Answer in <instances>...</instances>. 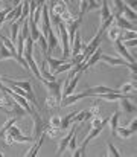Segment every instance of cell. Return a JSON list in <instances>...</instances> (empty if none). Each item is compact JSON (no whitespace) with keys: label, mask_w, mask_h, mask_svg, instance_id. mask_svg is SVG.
I'll return each instance as SVG.
<instances>
[{"label":"cell","mask_w":137,"mask_h":157,"mask_svg":"<svg viewBox=\"0 0 137 157\" xmlns=\"http://www.w3.org/2000/svg\"><path fill=\"white\" fill-rule=\"evenodd\" d=\"M101 61H105L107 64L110 66H122V67H128L131 70L133 75H136L137 69H136V63H128L122 58H116V56H111V55H105V53H101Z\"/></svg>","instance_id":"cell-1"},{"label":"cell","mask_w":137,"mask_h":157,"mask_svg":"<svg viewBox=\"0 0 137 157\" xmlns=\"http://www.w3.org/2000/svg\"><path fill=\"white\" fill-rule=\"evenodd\" d=\"M114 92L120 93L119 89H111V87H107V86H94V87H91V89L84 90L86 96H93V98H97V96H101V95H104V93H114Z\"/></svg>","instance_id":"cell-2"},{"label":"cell","mask_w":137,"mask_h":157,"mask_svg":"<svg viewBox=\"0 0 137 157\" xmlns=\"http://www.w3.org/2000/svg\"><path fill=\"white\" fill-rule=\"evenodd\" d=\"M6 133H8V134H11V136L14 137V142H23V144H26V142H32V140H34V139H32V136H25L15 124H14V125H11V127L8 128V131H6Z\"/></svg>","instance_id":"cell-3"},{"label":"cell","mask_w":137,"mask_h":157,"mask_svg":"<svg viewBox=\"0 0 137 157\" xmlns=\"http://www.w3.org/2000/svg\"><path fill=\"white\" fill-rule=\"evenodd\" d=\"M32 117H34V131H32V134H34V136H32V139H35V140H37V139L44 133L46 122L43 121V117L40 116V113H35Z\"/></svg>","instance_id":"cell-4"},{"label":"cell","mask_w":137,"mask_h":157,"mask_svg":"<svg viewBox=\"0 0 137 157\" xmlns=\"http://www.w3.org/2000/svg\"><path fill=\"white\" fill-rule=\"evenodd\" d=\"M43 84L46 86V89H47V92H49V95H52V96H55V98H63V92H61V82L59 81H41Z\"/></svg>","instance_id":"cell-5"},{"label":"cell","mask_w":137,"mask_h":157,"mask_svg":"<svg viewBox=\"0 0 137 157\" xmlns=\"http://www.w3.org/2000/svg\"><path fill=\"white\" fill-rule=\"evenodd\" d=\"M113 43H114V48H116L117 53H119L125 61H128V63H136V58L128 52V48H125V46L122 44V41H120V40H116V41H113Z\"/></svg>","instance_id":"cell-6"},{"label":"cell","mask_w":137,"mask_h":157,"mask_svg":"<svg viewBox=\"0 0 137 157\" xmlns=\"http://www.w3.org/2000/svg\"><path fill=\"white\" fill-rule=\"evenodd\" d=\"M82 98H87L84 92H81V93H70V95H67V96H63V98H61L59 107H69V105L78 102V101H79V99H82Z\"/></svg>","instance_id":"cell-7"},{"label":"cell","mask_w":137,"mask_h":157,"mask_svg":"<svg viewBox=\"0 0 137 157\" xmlns=\"http://www.w3.org/2000/svg\"><path fill=\"white\" fill-rule=\"evenodd\" d=\"M46 40H47V56H49L50 53L58 48V43H59V41H58V37L55 35V32H53L52 28L47 31V34H46Z\"/></svg>","instance_id":"cell-8"},{"label":"cell","mask_w":137,"mask_h":157,"mask_svg":"<svg viewBox=\"0 0 137 157\" xmlns=\"http://www.w3.org/2000/svg\"><path fill=\"white\" fill-rule=\"evenodd\" d=\"M78 128H76V124H73V127L70 128V131L59 140V145H58V150H56V156H61L63 153H64V150L67 148V145H69V140H70V137L73 136V133L76 131Z\"/></svg>","instance_id":"cell-9"},{"label":"cell","mask_w":137,"mask_h":157,"mask_svg":"<svg viewBox=\"0 0 137 157\" xmlns=\"http://www.w3.org/2000/svg\"><path fill=\"white\" fill-rule=\"evenodd\" d=\"M52 28V25H50V17H49V9H47V6L43 5L41 6V34L46 35L47 34V31Z\"/></svg>","instance_id":"cell-10"},{"label":"cell","mask_w":137,"mask_h":157,"mask_svg":"<svg viewBox=\"0 0 137 157\" xmlns=\"http://www.w3.org/2000/svg\"><path fill=\"white\" fill-rule=\"evenodd\" d=\"M119 108H120L122 111H125V113H133V111L136 110V105L128 99L127 95H124L122 98H119Z\"/></svg>","instance_id":"cell-11"},{"label":"cell","mask_w":137,"mask_h":157,"mask_svg":"<svg viewBox=\"0 0 137 157\" xmlns=\"http://www.w3.org/2000/svg\"><path fill=\"white\" fill-rule=\"evenodd\" d=\"M101 53H102V51L97 48V49L91 53L87 59H84V67H86V70H87L89 67H93L94 64H97V63L101 61Z\"/></svg>","instance_id":"cell-12"},{"label":"cell","mask_w":137,"mask_h":157,"mask_svg":"<svg viewBox=\"0 0 137 157\" xmlns=\"http://www.w3.org/2000/svg\"><path fill=\"white\" fill-rule=\"evenodd\" d=\"M104 128L102 127H96V128H90V131H89V134H87V137L84 139V142H82V145H81V148H86L87 145H89V142L93 140V139H96L99 134H101V131H102Z\"/></svg>","instance_id":"cell-13"},{"label":"cell","mask_w":137,"mask_h":157,"mask_svg":"<svg viewBox=\"0 0 137 157\" xmlns=\"http://www.w3.org/2000/svg\"><path fill=\"white\" fill-rule=\"evenodd\" d=\"M28 21H29V31H31V38L34 40V43L40 38V35H41V31H40V28H38V25L37 23H34L32 21V18L31 17H28Z\"/></svg>","instance_id":"cell-14"},{"label":"cell","mask_w":137,"mask_h":157,"mask_svg":"<svg viewBox=\"0 0 137 157\" xmlns=\"http://www.w3.org/2000/svg\"><path fill=\"white\" fill-rule=\"evenodd\" d=\"M12 104H14V101H12V98H11L8 93H3V95L0 96V108H2V110L11 111V110H12Z\"/></svg>","instance_id":"cell-15"},{"label":"cell","mask_w":137,"mask_h":157,"mask_svg":"<svg viewBox=\"0 0 137 157\" xmlns=\"http://www.w3.org/2000/svg\"><path fill=\"white\" fill-rule=\"evenodd\" d=\"M20 26H21V20H17V21H11V37H9V40L15 44V41H17V35H18V32H20Z\"/></svg>","instance_id":"cell-16"},{"label":"cell","mask_w":137,"mask_h":157,"mask_svg":"<svg viewBox=\"0 0 137 157\" xmlns=\"http://www.w3.org/2000/svg\"><path fill=\"white\" fill-rule=\"evenodd\" d=\"M119 92L124 93V95H127V93H130V92H136V75H133V76H131V81H130V82H125V84L119 89Z\"/></svg>","instance_id":"cell-17"},{"label":"cell","mask_w":137,"mask_h":157,"mask_svg":"<svg viewBox=\"0 0 137 157\" xmlns=\"http://www.w3.org/2000/svg\"><path fill=\"white\" fill-rule=\"evenodd\" d=\"M107 31H108V38H110L111 41L120 40V35H122V29H120V28H117V26L111 25Z\"/></svg>","instance_id":"cell-18"},{"label":"cell","mask_w":137,"mask_h":157,"mask_svg":"<svg viewBox=\"0 0 137 157\" xmlns=\"http://www.w3.org/2000/svg\"><path fill=\"white\" fill-rule=\"evenodd\" d=\"M76 113H78V111H72V113H69L67 116L61 117V122H59V128H61V131H66V130L70 127V124H72V119H73V116H75Z\"/></svg>","instance_id":"cell-19"},{"label":"cell","mask_w":137,"mask_h":157,"mask_svg":"<svg viewBox=\"0 0 137 157\" xmlns=\"http://www.w3.org/2000/svg\"><path fill=\"white\" fill-rule=\"evenodd\" d=\"M110 15H111V8L108 5V0H102V5H101V23L104 20H107Z\"/></svg>","instance_id":"cell-20"},{"label":"cell","mask_w":137,"mask_h":157,"mask_svg":"<svg viewBox=\"0 0 137 157\" xmlns=\"http://www.w3.org/2000/svg\"><path fill=\"white\" fill-rule=\"evenodd\" d=\"M44 59H46V63H47V67H49V70L53 73V70L59 66V64H63L64 61H67V59H56V58H52L50 55L49 56H44Z\"/></svg>","instance_id":"cell-21"},{"label":"cell","mask_w":137,"mask_h":157,"mask_svg":"<svg viewBox=\"0 0 137 157\" xmlns=\"http://www.w3.org/2000/svg\"><path fill=\"white\" fill-rule=\"evenodd\" d=\"M0 40H2V44L5 46V48H8L9 51H11V53H12V58L17 55V49H15V44L8 38V37H5L3 34H0Z\"/></svg>","instance_id":"cell-22"},{"label":"cell","mask_w":137,"mask_h":157,"mask_svg":"<svg viewBox=\"0 0 137 157\" xmlns=\"http://www.w3.org/2000/svg\"><path fill=\"white\" fill-rule=\"evenodd\" d=\"M73 66H75V64H73L70 59H67V61H64L63 64H59V66H58V67L53 70V75L56 76V75H59V73H63V72H69V70H70Z\"/></svg>","instance_id":"cell-23"},{"label":"cell","mask_w":137,"mask_h":157,"mask_svg":"<svg viewBox=\"0 0 137 157\" xmlns=\"http://www.w3.org/2000/svg\"><path fill=\"white\" fill-rule=\"evenodd\" d=\"M43 140H44V133L37 139V144L32 147V150H29V151H26L25 153V156H28V157H34V156H37V151H38V148L41 147V144H43Z\"/></svg>","instance_id":"cell-24"},{"label":"cell","mask_w":137,"mask_h":157,"mask_svg":"<svg viewBox=\"0 0 137 157\" xmlns=\"http://www.w3.org/2000/svg\"><path fill=\"white\" fill-rule=\"evenodd\" d=\"M59 102H61V99H59V98H55V96H52V95H49V96L46 98V107H47V108H53V110L61 108V107H59Z\"/></svg>","instance_id":"cell-25"},{"label":"cell","mask_w":137,"mask_h":157,"mask_svg":"<svg viewBox=\"0 0 137 157\" xmlns=\"http://www.w3.org/2000/svg\"><path fill=\"white\" fill-rule=\"evenodd\" d=\"M134 133L128 128V127H117L116 128V136H119V137H122V139H128V137H131Z\"/></svg>","instance_id":"cell-26"},{"label":"cell","mask_w":137,"mask_h":157,"mask_svg":"<svg viewBox=\"0 0 137 157\" xmlns=\"http://www.w3.org/2000/svg\"><path fill=\"white\" fill-rule=\"evenodd\" d=\"M108 124L111 125V134L116 136V128L119 127V111H116V113L108 119Z\"/></svg>","instance_id":"cell-27"},{"label":"cell","mask_w":137,"mask_h":157,"mask_svg":"<svg viewBox=\"0 0 137 157\" xmlns=\"http://www.w3.org/2000/svg\"><path fill=\"white\" fill-rule=\"evenodd\" d=\"M111 3H113V11H111V14H119V15H122V11H124V8H125L124 0H111Z\"/></svg>","instance_id":"cell-28"},{"label":"cell","mask_w":137,"mask_h":157,"mask_svg":"<svg viewBox=\"0 0 137 157\" xmlns=\"http://www.w3.org/2000/svg\"><path fill=\"white\" fill-rule=\"evenodd\" d=\"M122 17L124 18H127L128 21H136V11H133V9H130L128 6H125L124 8V11H122Z\"/></svg>","instance_id":"cell-29"},{"label":"cell","mask_w":137,"mask_h":157,"mask_svg":"<svg viewBox=\"0 0 137 157\" xmlns=\"http://www.w3.org/2000/svg\"><path fill=\"white\" fill-rule=\"evenodd\" d=\"M59 133H61V128H53V127H49V125H46L44 127V134H47V136L52 137V139L58 137Z\"/></svg>","instance_id":"cell-30"},{"label":"cell","mask_w":137,"mask_h":157,"mask_svg":"<svg viewBox=\"0 0 137 157\" xmlns=\"http://www.w3.org/2000/svg\"><path fill=\"white\" fill-rule=\"evenodd\" d=\"M15 122H18V117H11V119H8V121L5 122V125H3V127L0 128V139H2V137L5 136V133L8 131V128H9L11 125H14Z\"/></svg>","instance_id":"cell-31"},{"label":"cell","mask_w":137,"mask_h":157,"mask_svg":"<svg viewBox=\"0 0 137 157\" xmlns=\"http://www.w3.org/2000/svg\"><path fill=\"white\" fill-rule=\"evenodd\" d=\"M38 43H40V52L43 53L44 56H47V40H46V35H40V38L37 40Z\"/></svg>","instance_id":"cell-32"},{"label":"cell","mask_w":137,"mask_h":157,"mask_svg":"<svg viewBox=\"0 0 137 157\" xmlns=\"http://www.w3.org/2000/svg\"><path fill=\"white\" fill-rule=\"evenodd\" d=\"M107 156H110V157H119L120 156V153L116 150V147H114L111 142H108V145H107Z\"/></svg>","instance_id":"cell-33"},{"label":"cell","mask_w":137,"mask_h":157,"mask_svg":"<svg viewBox=\"0 0 137 157\" xmlns=\"http://www.w3.org/2000/svg\"><path fill=\"white\" fill-rule=\"evenodd\" d=\"M6 58H12V53L8 48H5L3 44H0V61L2 59H6Z\"/></svg>","instance_id":"cell-34"},{"label":"cell","mask_w":137,"mask_h":157,"mask_svg":"<svg viewBox=\"0 0 137 157\" xmlns=\"http://www.w3.org/2000/svg\"><path fill=\"white\" fill-rule=\"evenodd\" d=\"M59 122H61V117L59 116H50V119H49V122L46 125L53 127V128H59Z\"/></svg>","instance_id":"cell-35"},{"label":"cell","mask_w":137,"mask_h":157,"mask_svg":"<svg viewBox=\"0 0 137 157\" xmlns=\"http://www.w3.org/2000/svg\"><path fill=\"white\" fill-rule=\"evenodd\" d=\"M137 34L136 31H125V32H122V35H120V41L122 40H130V38H136Z\"/></svg>","instance_id":"cell-36"},{"label":"cell","mask_w":137,"mask_h":157,"mask_svg":"<svg viewBox=\"0 0 137 157\" xmlns=\"http://www.w3.org/2000/svg\"><path fill=\"white\" fill-rule=\"evenodd\" d=\"M72 151H75L76 148H78V145H76V131L73 133V136L70 137V140H69V145H67Z\"/></svg>","instance_id":"cell-37"},{"label":"cell","mask_w":137,"mask_h":157,"mask_svg":"<svg viewBox=\"0 0 137 157\" xmlns=\"http://www.w3.org/2000/svg\"><path fill=\"white\" fill-rule=\"evenodd\" d=\"M122 44H124L125 48L134 49V48H136V38H130V40H122Z\"/></svg>","instance_id":"cell-38"},{"label":"cell","mask_w":137,"mask_h":157,"mask_svg":"<svg viewBox=\"0 0 137 157\" xmlns=\"http://www.w3.org/2000/svg\"><path fill=\"white\" fill-rule=\"evenodd\" d=\"M2 139H3V144H5V145H12V144H14V137H12L11 134H8V133H5V136H3Z\"/></svg>","instance_id":"cell-39"},{"label":"cell","mask_w":137,"mask_h":157,"mask_svg":"<svg viewBox=\"0 0 137 157\" xmlns=\"http://www.w3.org/2000/svg\"><path fill=\"white\" fill-rule=\"evenodd\" d=\"M124 5H125V6H128L130 9L136 11V8H137V0H124Z\"/></svg>","instance_id":"cell-40"},{"label":"cell","mask_w":137,"mask_h":157,"mask_svg":"<svg viewBox=\"0 0 137 157\" xmlns=\"http://www.w3.org/2000/svg\"><path fill=\"white\" fill-rule=\"evenodd\" d=\"M37 2L35 0H29V15L28 17H32V14H34V11L37 9Z\"/></svg>","instance_id":"cell-41"},{"label":"cell","mask_w":137,"mask_h":157,"mask_svg":"<svg viewBox=\"0 0 137 157\" xmlns=\"http://www.w3.org/2000/svg\"><path fill=\"white\" fill-rule=\"evenodd\" d=\"M82 156H86V148H76L75 151H73V157H82Z\"/></svg>","instance_id":"cell-42"},{"label":"cell","mask_w":137,"mask_h":157,"mask_svg":"<svg viewBox=\"0 0 137 157\" xmlns=\"http://www.w3.org/2000/svg\"><path fill=\"white\" fill-rule=\"evenodd\" d=\"M133 133H136V130H137V119H133L131 121V124H130V127H128Z\"/></svg>","instance_id":"cell-43"},{"label":"cell","mask_w":137,"mask_h":157,"mask_svg":"<svg viewBox=\"0 0 137 157\" xmlns=\"http://www.w3.org/2000/svg\"><path fill=\"white\" fill-rule=\"evenodd\" d=\"M21 2H23V0H11V5H12V6H17V5L21 3Z\"/></svg>","instance_id":"cell-44"},{"label":"cell","mask_w":137,"mask_h":157,"mask_svg":"<svg viewBox=\"0 0 137 157\" xmlns=\"http://www.w3.org/2000/svg\"><path fill=\"white\" fill-rule=\"evenodd\" d=\"M35 2H37V5H38V6H43L47 0H35Z\"/></svg>","instance_id":"cell-45"},{"label":"cell","mask_w":137,"mask_h":157,"mask_svg":"<svg viewBox=\"0 0 137 157\" xmlns=\"http://www.w3.org/2000/svg\"><path fill=\"white\" fill-rule=\"evenodd\" d=\"M0 92L5 93V86H3V82H2V78H0Z\"/></svg>","instance_id":"cell-46"},{"label":"cell","mask_w":137,"mask_h":157,"mask_svg":"<svg viewBox=\"0 0 137 157\" xmlns=\"http://www.w3.org/2000/svg\"><path fill=\"white\" fill-rule=\"evenodd\" d=\"M3 23H5V17H3V18H0V28H2V25H3Z\"/></svg>","instance_id":"cell-47"},{"label":"cell","mask_w":137,"mask_h":157,"mask_svg":"<svg viewBox=\"0 0 137 157\" xmlns=\"http://www.w3.org/2000/svg\"><path fill=\"white\" fill-rule=\"evenodd\" d=\"M2 3H3V2H2V0H0V8H2Z\"/></svg>","instance_id":"cell-48"},{"label":"cell","mask_w":137,"mask_h":157,"mask_svg":"<svg viewBox=\"0 0 137 157\" xmlns=\"http://www.w3.org/2000/svg\"><path fill=\"white\" fill-rule=\"evenodd\" d=\"M2 156H3V153H2V151H0V157H2Z\"/></svg>","instance_id":"cell-49"}]
</instances>
